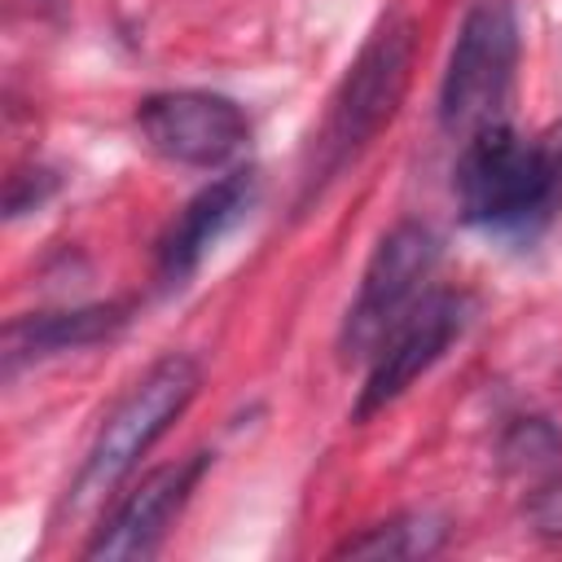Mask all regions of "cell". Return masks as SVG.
<instances>
[{
  "instance_id": "1",
  "label": "cell",
  "mask_w": 562,
  "mask_h": 562,
  "mask_svg": "<svg viewBox=\"0 0 562 562\" xmlns=\"http://www.w3.org/2000/svg\"><path fill=\"white\" fill-rule=\"evenodd\" d=\"M461 220L487 233H536L562 202V127L518 136L505 123L465 140L457 162Z\"/></svg>"
},
{
  "instance_id": "2",
  "label": "cell",
  "mask_w": 562,
  "mask_h": 562,
  "mask_svg": "<svg viewBox=\"0 0 562 562\" xmlns=\"http://www.w3.org/2000/svg\"><path fill=\"white\" fill-rule=\"evenodd\" d=\"M413 22L404 13H386L356 61L347 66L342 83L329 97L325 123L312 140V162L303 171V198L321 193L347 162L364 154V145L395 119L408 75H413Z\"/></svg>"
},
{
  "instance_id": "3",
  "label": "cell",
  "mask_w": 562,
  "mask_h": 562,
  "mask_svg": "<svg viewBox=\"0 0 562 562\" xmlns=\"http://www.w3.org/2000/svg\"><path fill=\"white\" fill-rule=\"evenodd\" d=\"M202 386V369L193 356L171 351L154 360L136 386L114 404V413L101 422L97 439L88 443L66 496H61V518H83L101 501L114 496V487L136 470V461L171 430V422L193 404Z\"/></svg>"
},
{
  "instance_id": "4",
  "label": "cell",
  "mask_w": 562,
  "mask_h": 562,
  "mask_svg": "<svg viewBox=\"0 0 562 562\" xmlns=\"http://www.w3.org/2000/svg\"><path fill=\"white\" fill-rule=\"evenodd\" d=\"M518 70V13L509 0H474L439 83V123L448 136H479L505 123V101Z\"/></svg>"
},
{
  "instance_id": "5",
  "label": "cell",
  "mask_w": 562,
  "mask_h": 562,
  "mask_svg": "<svg viewBox=\"0 0 562 562\" xmlns=\"http://www.w3.org/2000/svg\"><path fill=\"white\" fill-rule=\"evenodd\" d=\"M435 263H439V237L417 220L395 224L373 246L364 277H360V290H356V299L342 316V334H338V347L347 360L378 351V342L422 299V285L430 281Z\"/></svg>"
},
{
  "instance_id": "6",
  "label": "cell",
  "mask_w": 562,
  "mask_h": 562,
  "mask_svg": "<svg viewBox=\"0 0 562 562\" xmlns=\"http://www.w3.org/2000/svg\"><path fill=\"white\" fill-rule=\"evenodd\" d=\"M470 307L474 303L461 290H430V294H422L404 312V321L369 356V373H364V386H360V400H356L351 417L369 422L373 413L395 404L426 369H435L443 360V351L461 338V329L470 325Z\"/></svg>"
},
{
  "instance_id": "7",
  "label": "cell",
  "mask_w": 562,
  "mask_h": 562,
  "mask_svg": "<svg viewBox=\"0 0 562 562\" xmlns=\"http://www.w3.org/2000/svg\"><path fill=\"white\" fill-rule=\"evenodd\" d=\"M136 132L167 162L224 167L250 140V119L224 92L171 88V92H154L136 105Z\"/></svg>"
},
{
  "instance_id": "8",
  "label": "cell",
  "mask_w": 562,
  "mask_h": 562,
  "mask_svg": "<svg viewBox=\"0 0 562 562\" xmlns=\"http://www.w3.org/2000/svg\"><path fill=\"white\" fill-rule=\"evenodd\" d=\"M206 452H193L184 461H167L158 470H149L136 487H127L114 509L105 514V522L92 531V540L83 544V558H105V562H127V558H149L167 527L176 522V514L184 509V501L193 496L202 470H206Z\"/></svg>"
},
{
  "instance_id": "9",
  "label": "cell",
  "mask_w": 562,
  "mask_h": 562,
  "mask_svg": "<svg viewBox=\"0 0 562 562\" xmlns=\"http://www.w3.org/2000/svg\"><path fill=\"white\" fill-rule=\"evenodd\" d=\"M250 202H255V171H228L215 184H206L162 233V241H158V281L167 290L184 285L202 268L206 250L250 211Z\"/></svg>"
},
{
  "instance_id": "10",
  "label": "cell",
  "mask_w": 562,
  "mask_h": 562,
  "mask_svg": "<svg viewBox=\"0 0 562 562\" xmlns=\"http://www.w3.org/2000/svg\"><path fill=\"white\" fill-rule=\"evenodd\" d=\"M123 325H127V307L123 303H88V307H66V312L18 316V321L4 325V369L18 373L22 364L105 342Z\"/></svg>"
},
{
  "instance_id": "11",
  "label": "cell",
  "mask_w": 562,
  "mask_h": 562,
  "mask_svg": "<svg viewBox=\"0 0 562 562\" xmlns=\"http://www.w3.org/2000/svg\"><path fill=\"white\" fill-rule=\"evenodd\" d=\"M448 522L435 514H400L386 522L364 527L360 536H347L334 553L338 558H426L443 544Z\"/></svg>"
},
{
  "instance_id": "12",
  "label": "cell",
  "mask_w": 562,
  "mask_h": 562,
  "mask_svg": "<svg viewBox=\"0 0 562 562\" xmlns=\"http://www.w3.org/2000/svg\"><path fill=\"white\" fill-rule=\"evenodd\" d=\"M527 518L540 536L558 540L562 536V470L544 474L540 483H531V501H527Z\"/></svg>"
},
{
  "instance_id": "13",
  "label": "cell",
  "mask_w": 562,
  "mask_h": 562,
  "mask_svg": "<svg viewBox=\"0 0 562 562\" xmlns=\"http://www.w3.org/2000/svg\"><path fill=\"white\" fill-rule=\"evenodd\" d=\"M53 189H57V176H53V171H44V167H35V171H18V176H9L4 211H9V215L35 211V206H44V198H48Z\"/></svg>"
}]
</instances>
